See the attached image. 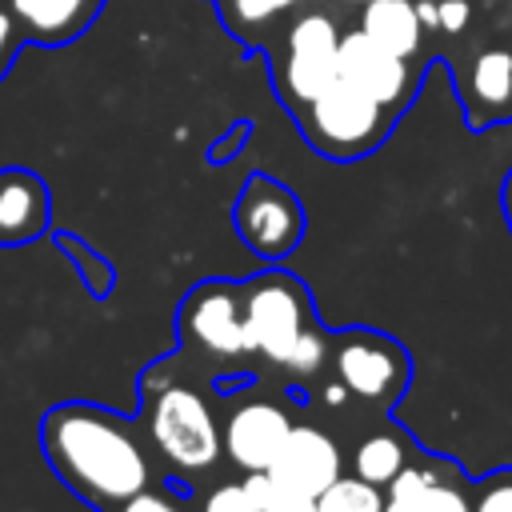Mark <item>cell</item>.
I'll return each mask as SVG.
<instances>
[{"mask_svg": "<svg viewBox=\"0 0 512 512\" xmlns=\"http://www.w3.org/2000/svg\"><path fill=\"white\" fill-rule=\"evenodd\" d=\"M204 512H260V508H256V500L248 496V488H244V480H240V484H220V488H212L208 500H204Z\"/></svg>", "mask_w": 512, "mask_h": 512, "instance_id": "cell-22", "label": "cell"}, {"mask_svg": "<svg viewBox=\"0 0 512 512\" xmlns=\"http://www.w3.org/2000/svg\"><path fill=\"white\" fill-rule=\"evenodd\" d=\"M460 100L472 128L512 116V48H480L460 72Z\"/></svg>", "mask_w": 512, "mask_h": 512, "instance_id": "cell-12", "label": "cell"}, {"mask_svg": "<svg viewBox=\"0 0 512 512\" xmlns=\"http://www.w3.org/2000/svg\"><path fill=\"white\" fill-rule=\"evenodd\" d=\"M20 36L36 48H60L92 28L104 0H4Z\"/></svg>", "mask_w": 512, "mask_h": 512, "instance_id": "cell-13", "label": "cell"}, {"mask_svg": "<svg viewBox=\"0 0 512 512\" xmlns=\"http://www.w3.org/2000/svg\"><path fill=\"white\" fill-rule=\"evenodd\" d=\"M340 52V28L324 12L296 16L284 32V56H280V92L300 112L308 100H316L332 80H340L336 68Z\"/></svg>", "mask_w": 512, "mask_h": 512, "instance_id": "cell-5", "label": "cell"}, {"mask_svg": "<svg viewBox=\"0 0 512 512\" xmlns=\"http://www.w3.org/2000/svg\"><path fill=\"white\" fill-rule=\"evenodd\" d=\"M360 32L404 60H412L424 44V24L412 0H368L360 12Z\"/></svg>", "mask_w": 512, "mask_h": 512, "instance_id": "cell-16", "label": "cell"}, {"mask_svg": "<svg viewBox=\"0 0 512 512\" xmlns=\"http://www.w3.org/2000/svg\"><path fill=\"white\" fill-rule=\"evenodd\" d=\"M300 0H224V20L236 28V32H256L264 24H272L284 8H292Z\"/></svg>", "mask_w": 512, "mask_h": 512, "instance_id": "cell-19", "label": "cell"}, {"mask_svg": "<svg viewBox=\"0 0 512 512\" xmlns=\"http://www.w3.org/2000/svg\"><path fill=\"white\" fill-rule=\"evenodd\" d=\"M320 512H384V492L360 476H336L320 496Z\"/></svg>", "mask_w": 512, "mask_h": 512, "instance_id": "cell-18", "label": "cell"}, {"mask_svg": "<svg viewBox=\"0 0 512 512\" xmlns=\"http://www.w3.org/2000/svg\"><path fill=\"white\" fill-rule=\"evenodd\" d=\"M112 512H180V508H176L168 496H160V492H148V488H144V492H136L132 500H124L120 508H112Z\"/></svg>", "mask_w": 512, "mask_h": 512, "instance_id": "cell-26", "label": "cell"}, {"mask_svg": "<svg viewBox=\"0 0 512 512\" xmlns=\"http://www.w3.org/2000/svg\"><path fill=\"white\" fill-rule=\"evenodd\" d=\"M472 512H512V468L508 472H492L488 480H480Z\"/></svg>", "mask_w": 512, "mask_h": 512, "instance_id": "cell-20", "label": "cell"}, {"mask_svg": "<svg viewBox=\"0 0 512 512\" xmlns=\"http://www.w3.org/2000/svg\"><path fill=\"white\" fill-rule=\"evenodd\" d=\"M268 476L280 488L304 492V496H320L336 476H340V448L328 432L312 428V424H292L276 460L268 464Z\"/></svg>", "mask_w": 512, "mask_h": 512, "instance_id": "cell-10", "label": "cell"}, {"mask_svg": "<svg viewBox=\"0 0 512 512\" xmlns=\"http://www.w3.org/2000/svg\"><path fill=\"white\" fill-rule=\"evenodd\" d=\"M500 204H504V216H508V228H512V172L504 176V192H500Z\"/></svg>", "mask_w": 512, "mask_h": 512, "instance_id": "cell-27", "label": "cell"}, {"mask_svg": "<svg viewBox=\"0 0 512 512\" xmlns=\"http://www.w3.org/2000/svg\"><path fill=\"white\" fill-rule=\"evenodd\" d=\"M352 4H368V0H352Z\"/></svg>", "mask_w": 512, "mask_h": 512, "instance_id": "cell-28", "label": "cell"}, {"mask_svg": "<svg viewBox=\"0 0 512 512\" xmlns=\"http://www.w3.org/2000/svg\"><path fill=\"white\" fill-rule=\"evenodd\" d=\"M240 300H244L248 352H260L264 360L284 368L296 340L312 328V312H308V296L300 280L284 272H264L240 288Z\"/></svg>", "mask_w": 512, "mask_h": 512, "instance_id": "cell-3", "label": "cell"}, {"mask_svg": "<svg viewBox=\"0 0 512 512\" xmlns=\"http://www.w3.org/2000/svg\"><path fill=\"white\" fill-rule=\"evenodd\" d=\"M148 436L152 448L180 472H204L220 456V428L212 408L192 388H164L148 408Z\"/></svg>", "mask_w": 512, "mask_h": 512, "instance_id": "cell-4", "label": "cell"}, {"mask_svg": "<svg viewBox=\"0 0 512 512\" xmlns=\"http://www.w3.org/2000/svg\"><path fill=\"white\" fill-rule=\"evenodd\" d=\"M260 512H320V508H316V496H304V492H292V488L276 484Z\"/></svg>", "mask_w": 512, "mask_h": 512, "instance_id": "cell-24", "label": "cell"}, {"mask_svg": "<svg viewBox=\"0 0 512 512\" xmlns=\"http://www.w3.org/2000/svg\"><path fill=\"white\" fill-rule=\"evenodd\" d=\"M336 376H340L344 392H352L368 404H388L400 396V388L408 380V356L388 336L348 332L336 344Z\"/></svg>", "mask_w": 512, "mask_h": 512, "instance_id": "cell-7", "label": "cell"}, {"mask_svg": "<svg viewBox=\"0 0 512 512\" xmlns=\"http://www.w3.org/2000/svg\"><path fill=\"white\" fill-rule=\"evenodd\" d=\"M320 360H324V336L316 332V328H308L300 340H296V348H292V356H288V372H296V376H308V372H316L320 368Z\"/></svg>", "mask_w": 512, "mask_h": 512, "instance_id": "cell-21", "label": "cell"}, {"mask_svg": "<svg viewBox=\"0 0 512 512\" xmlns=\"http://www.w3.org/2000/svg\"><path fill=\"white\" fill-rule=\"evenodd\" d=\"M48 228V188L28 168H0V244H28Z\"/></svg>", "mask_w": 512, "mask_h": 512, "instance_id": "cell-14", "label": "cell"}, {"mask_svg": "<svg viewBox=\"0 0 512 512\" xmlns=\"http://www.w3.org/2000/svg\"><path fill=\"white\" fill-rule=\"evenodd\" d=\"M40 444L60 484L104 512L120 508L152 480V464L136 432L116 412L84 400L56 404L40 424Z\"/></svg>", "mask_w": 512, "mask_h": 512, "instance_id": "cell-1", "label": "cell"}, {"mask_svg": "<svg viewBox=\"0 0 512 512\" xmlns=\"http://www.w3.org/2000/svg\"><path fill=\"white\" fill-rule=\"evenodd\" d=\"M468 16H472L468 0H436V28H444V32H464V28H468Z\"/></svg>", "mask_w": 512, "mask_h": 512, "instance_id": "cell-25", "label": "cell"}, {"mask_svg": "<svg viewBox=\"0 0 512 512\" xmlns=\"http://www.w3.org/2000/svg\"><path fill=\"white\" fill-rule=\"evenodd\" d=\"M384 512H472V504L464 500V492L456 484L440 480L436 472L404 464L388 480Z\"/></svg>", "mask_w": 512, "mask_h": 512, "instance_id": "cell-15", "label": "cell"}, {"mask_svg": "<svg viewBox=\"0 0 512 512\" xmlns=\"http://www.w3.org/2000/svg\"><path fill=\"white\" fill-rule=\"evenodd\" d=\"M232 220H236L240 240L264 260L288 256L304 236V208L296 192L272 176H252L244 184V192L236 196Z\"/></svg>", "mask_w": 512, "mask_h": 512, "instance_id": "cell-6", "label": "cell"}, {"mask_svg": "<svg viewBox=\"0 0 512 512\" xmlns=\"http://www.w3.org/2000/svg\"><path fill=\"white\" fill-rule=\"evenodd\" d=\"M352 464H356L360 480H368L376 488H388V480L408 464V448H404V440L396 432H376V436L360 440Z\"/></svg>", "mask_w": 512, "mask_h": 512, "instance_id": "cell-17", "label": "cell"}, {"mask_svg": "<svg viewBox=\"0 0 512 512\" xmlns=\"http://www.w3.org/2000/svg\"><path fill=\"white\" fill-rule=\"evenodd\" d=\"M288 428H292V420L284 408H276L268 400H248V404L232 408L220 444H224L228 460L240 464L244 472H268Z\"/></svg>", "mask_w": 512, "mask_h": 512, "instance_id": "cell-11", "label": "cell"}, {"mask_svg": "<svg viewBox=\"0 0 512 512\" xmlns=\"http://www.w3.org/2000/svg\"><path fill=\"white\" fill-rule=\"evenodd\" d=\"M336 68H340V80L356 84L360 92H368L372 100H380L384 108L400 112L412 92H416V72L404 56L388 52L384 44H376L368 32L352 28V32H340V52H336Z\"/></svg>", "mask_w": 512, "mask_h": 512, "instance_id": "cell-8", "label": "cell"}, {"mask_svg": "<svg viewBox=\"0 0 512 512\" xmlns=\"http://www.w3.org/2000/svg\"><path fill=\"white\" fill-rule=\"evenodd\" d=\"M20 44H24V36H20V28H16V20H12L8 4L0 0V80L8 76V68H12V60H16Z\"/></svg>", "mask_w": 512, "mask_h": 512, "instance_id": "cell-23", "label": "cell"}, {"mask_svg": "<svg viewBox=\"0 0 512 512\" xmlns=\"http://www.w3.org/2000/svg\"><path fill=\"white\" fill-rule=\"evenodd\" d=\"M184 332L212 356H240L248 352V340H244V300H240V288L236 284H224V280H212V284H200L188 300H184Z\"/></svg>", "mask_w": 512, "mask_h": 512, "instance_id": "cell-9", "label": "cell"}, {"mask_svg": "<svg viewBox=\"0 0 512 512\" xmlns=\"http://www.w3.org/2000/svg\"><path fill=\"white\" fill-rule=\"evenodd\" d=\"M300 128L308 144L332 160H356L384 144L396 112L360 92L348 80H332L316 100H308L300 112Z\"/></svg>", "mask_w": 512, "mask_h": 512, "instance_id": "cell-2", "label": "cell"}]
</instances>
